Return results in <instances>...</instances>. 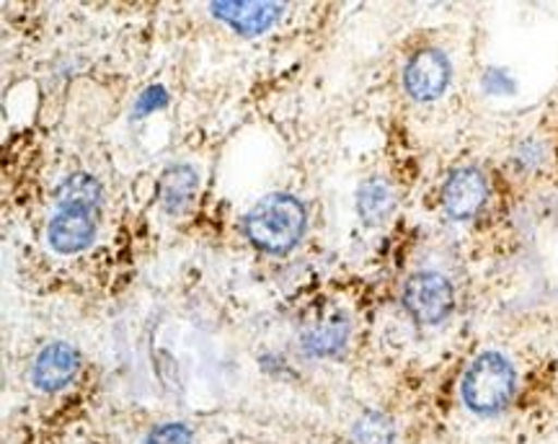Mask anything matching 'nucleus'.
I'll list each match as a JSON object with an SVG mask.
<instances>
[{
    "mask_svg": "<svg viewBox=\"0 0 558 444\" xmlns=\"http://www.w3.org/2000/svg\"><path fill=\"white\" fill-rule=\"evenodd\" d=\"M96 212L90 210H73V207H65V210H58V214L50 220V227H47V240L58 254H81L94 243L96 238Z\"/></svg>",
    "mask_w": 558,
    "mask_h": 444,
    "instance_id": "nucleus-8",
    "label": "nucleus"
},
{
    "mask_svg": "<svg viewBox=\"0 0 558 444\" xmlns=\"http://www.w3.org/2000/svg\"><path fill=\"white\" fill-rule=\"evenodd\" d=\"M484 91L486 94H499V96H509L514 91V81L507 71H486L484 75Z\"/></svg>",
    "mask_w": 558,
    "mask_h": 444,
    "instance_id": "nucleus-16",
    "label": "nucleus"
},
{
    "mask_svg": "<svg viewBox=\"0 0 558 444\" xmlns=\"http://www.w3.org/2000/svg\"><path fill=\"white\" fill-rule=\"evenodd\" d=\"M352 444H393L396 424L388 414L365 411L352 424Z\"/></svg>",
    "mask_w": 558,
    "mask_h": 444,
    "instance_id": "nucleus-13",
    "label": "nucleus"
},
{
    "mask_svg": "<svg viewBox=\"0 0 558 444\" xmlns=\"http://www.w3.org/2000/svg\"><path fill=\"white\" fill-rule=\"evenodd\" d=\"M145 444H192V429L181 421L173 424H160L148 434Z\"/></svg>",
    "mask_w": 558,
    "mask_h": 444,
    "instance_id": "nucleus-14",
    "label": "nucleus"
},
{
    "mask_svg": "<svg viewBox=\"0 0 558 444\" xmlns=\"http://www.w3.org/2000/svg\"><path fill=\"white\" fill-rule=\"evenodd\" d=\"M197 186H199V176L192 165L173 163L160 173V184H158L160 205H163V210L171 214L184 212L186 207L194 202V197H197Z\"/></svg>",
    "mask_w": 558,
    "mask_h": 444,
    "instance_id": "nucleus-10",
    "label": "nucleus"
},
{
    "mask_svg": "<svg viewBox=\"0 0 558 444\" xmlns=\"http://www.w3.org/2000/svg\"><path fill=\"white\" fill-rule=\"evenodd\" d=\"M101 199H104V186L99 184V178H94L90 173H73V176H68L58 189L60 210L73 207V210L96 212L99 210Z\"/></svg>",
    "mask_w": 558,
    "mask_h": 444,
    "instance_id": "nucleus-12",
    "label": "nucleus"
},
{
    "mask_svg": "<svg viewBox=\"0 0 558 444\" xmlns=\"http://www.w3.org/2000/svg\"><path fill=\"white\" fill-rule=\"evenodd\" d=\"M349 333H352V325L344 316H329L324 321L308 325L300 336V346L308 357L329 359L337 357V354L344 349L349 342Z\"/></svg>",
    "mask_w": 558,
    "mask_h": 444,
    "instance_id": "nucleus-9",
    "label": "nucleus"
},
{
    "mask_svg": "<svg viewBox=\"0 0 558 444\" xmlns=\"http://www.w3.org/2000/svg\"><path fill=\"white\" fill-rule=\"evenodd\" d=\"M215 18H220L222 24H228L230 29L243 34V37H256V34L269 32L277 24L279 16L284 13L282 3H256V0H218V3H209Z\"/></svg>",
    "mask_w": 558,
    "mask_h": 444,
    "instance_id": "nucleus-6",
    "label": "nucleus"
},
{
    "mask_svg": "<svg viewBox=\"0 0 558 444\" xmlns=\"http://www.w3.org/2000/svg\"><path fill=\"white\" fill-rule=\"evenodd\" d=\"M488 199L486 176L473 165L456 169L442 186V207L452 220H471L484 210Z\"/></svg>",
    "mask_w": 558,
    "mask_h": 444,
    "instance_id": "nucleus-5",
    "label": "nucleus"
},
{
    "mask_svg": "<svg viewBox=\"0 0 558 444\" xmlns=\"http://www.w3.org/2000/svg\"><path fill=\"white\" fill-rule=\"evenodd\" d=\"M396 210V192L386 178H367L357 192V214L365 225H380Z\"/></svg>",
    "mask_w": 558,
    "mask_h": 444,
    "instance_id": "nucleus-11",
    "label": "nucleus"
},
{
    "mask_svg": "<svg viewBox=\"0 0 558 444\" xmlns=\"http://www.w3.org/2000/svg\"><path fill=\"white\" fill-rule=\"evenodd\" d=\"M308 227V212L298 197L275 192L259 199L243 218V233L262 254L284 256L303 240Z\"/></svg>",
    "mask_w": 558,
    "mask_h": 444,
    "instance_id": "nucleus-1",
    "label": "nucleus"
},
{
    "mask_svg": "<svg viewBox=\"0 0 558 444\" xmlns=\"http://www.w3.org/2000/svg\"><path fill=\"white\" fill-rule=\"evenodd\" d=\"M169 107V91H166L163 86H150L145 88L143 94H140V99L135 103V120H143V116L153 114V111L158 109H166Z\"/></svg>",
    "mask_w": 558,
    "mask_h": 444,
    "instance_id": "nucleus-15",
    "label": "nucleus"
},
{
    "mask_svg": "<svg viewBox=\"0 0 558 444\" xmlns=\"http://www.w3.org/2000/svg\"><path fill=\"white\" fill-rule=\"evenodd\" d=\"M452 78V65L448 54L439 50H418L403 67V88L414 101L429 103L448 91Z\"/></svg>",
    "mask_w": 558,
    "mask_h": 444,
    "instance_id": "nucleus-4",
    "label": "nucleus"
},
{
    "mask_svg": "<svg viewBox=\"0 0 558 444\" xmlns=\"http://www.w3.org/2000/svg\"><path fill=\"white\" fill-rule=\"evenodd\" d=\"M456 293L448 276L437 272H416L403 284V308L422 325H437L452 313Z\"/></svg>",
    "mask_w": 558,
    "mask_h": 444,
    "instance_id": "nucleus-3",
    "label": "nucleus"
},
{
    "mask_svg": "<svg viewBox=\"0 0 558 444\" xmlns=\"http://www.w3.org/2000/svg\"><path fill=\"white\" fill-rule=\"evenodd\" d=\"M81 370V354L65 342L47 344L32 365V383L45 393H58L73 383Z\"/></svg>",
    "mask_w": 558,
    "mask_h": 444,
    "instance_id": "nucleus-7",
    "label": "nucleus"
},
{
    "mask_svg": "<svg viewBox=\"0 0 558 444\" xmlns=\"http://www.w3.org/2000/svg\"><path fill=\"white\" fill-rule=\"evenodd\" d=\"M518 387V370L505 354L484 351L473 359L463 374L460 393L463 404L478 416H494L512 400Z\"/></svg>",
    "mask_w": 558,
    "mask_h": 444,
    "instance_id": "nucleus-2",
    "label": "nucleus"
}]
</instances>
